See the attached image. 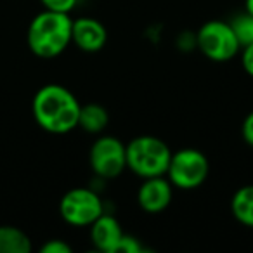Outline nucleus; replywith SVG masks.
Segmentation results:
<instances>
[{"mask_svg": "<svg viewBox=\"0 0 253 253\" xmlns=\"http://www.w3.org/2000/svg\"><path fill=\"white\" fill-rule=\"evenodd\" d=\"M245 11L253 16V0H245Z\"/></svg>", "mask_w": 253, "mask_h": 253, "instance_id": "nucleus-21", "label": "nucleus"}, {"mask_svg": "<svg viewBox=\"0 0 253 253\" xmlns=\"http://www.w3.org/2000/svg\"><path fill=\"white\" fill-rule=\"evenodd\" d=\"M40 4H42L43 9H47V11L70 14V12L77 7L78 0H40Z\"/></svg>", "mask_w": 253, "mask_h": 253, "instance_id": "nucleus-17", "label": "nucleus"}, {"mask_svg": "<svg viewBox=\"0 0 253 253\" xmlns=\"http://www.w3.org/2000/svg\"><path fill=\"white\" fill-rule=\"evenodd\" d=\"M82 104L77 95L59 84H47L37 90L32 111L37 125L54 135L70 134L78 126Z\"/></svg>", "mask_w": 253, "mask_h": 253, "instance_id": "nucleus-1", "label": "nucleus"}, {"mask_svg": "<svg viewBox=\"0 0 253 253\" xmlns=\"http://www.w3.org/2000/svg\"><path fill=\"white\" fill-rule=\"evenodd\" d=\"M231 213L241 225L253 229V184L239 187L232 194Z\"/></svg>", "mask_w": 253, "mask_h": 253, "instance_id": "nucleus-12", "label": "nucleus"}, {"mask_svg": "<svg viewBox=\"0 0 253 253\" xmlns=\"http://www.w3.org/2000/svg\"><path fill=\"white\" fill-rule=\"evenodd\" d=\"M210 173V162L196 148H184L172 153L167 179L175 189L193 191L203 186Z\"/></svg>", "mask_w": 253, "mask_h": 253, "instance_id": "nucleus-4", "label": "nucleus"}, {"mask_svg": "<svg viewBox=\"0 0 253 253\" xmlns=\"http://www.w3.org/2000/svg\"><path fill=\"white\" fill-rule=\"evenodd\" d=\"M141 252H144L142 243L139 241L135 236L125 234V232H123L122 239L118 241V245H116V248L113 253H141Z\"/></svg>", "mask_w": 253, "mask_h": 253, "instance_id": "nucleus-15", "label": "nucleus"}, {"mask_svg": "<svg viewBox=\"0 0 253 253\" xmlns=\"http://www.w3.org/2000/svg\"><path fill=\"white\" fill-rule=\"evenodd\" d=\"M172 149L155 135H137L126 144V169L141 179L167 175Z\"/></svg>", "mask_w": 253, "mask_h": 253, "instance_id": "nucleus-3", "label": "nucleus"}, {"mask_svg": "<svg viewBox=\"0 0 253 253\" xmlns=\"http://www.w3.org/2000/svg\"><path fill=\"white\" fill-rule=\"evenodd\" d=\"M104 211V201L92 187L70 189L59 201L61 218L73 227H90L92 222Z\"/></svg>", "mask_w": 253, "mask_h": 253, "instance_id": "nucleus-6", "label": "nucleus"}, {"mask_svg": "<svg viewBox=\"0 0 253 253\" xmlns=\"http://www.w3.org/2000/svg\"><path fill=\"white\" fill-rule=\"evenodd\" d=\"M73 248L63 239H49L40 246V253H71Z\"/></svg>", "mask_w": 253, "mask_h": 253, "instance_id": "nucleus-18", "label": "nucleus"}, {"mask_svg": "<svg viewBox=\"0 0 253 253\" xmlns=\"http://www.w3.org/2000/svg\"><path fill=\"white\" fill-rule=\"evenodd\" d=\"M229 25H231L232 32H234L241 47L253 42V16L250 12L243 11L239 14H234L231 21H229Z\"/></svg>", "mask_w": 253, "mask_h": 253, "instance_id": "nucleus-14", "label": "nucleus"}, {"mask_svg": "<svg viewBox=\"0 0 253 253\" xmlns=\"http://www.w3.org/2000/svg\"><path fill=\"white\" fill-rule=\"evenodd\" d=\"M241 135H243V141L253 148V111L246 115V118L243 120V125H241Z\"/></svg>", "mask_w": 253, "mask_h": 253, "instance_id": "nucleus-20", "label": "nucleus"}, {"mask_svg": "<svg viewBox=\"0 0 253 253\" xmlns=\"http://www.w3.org/2000/svg\"><path fill=\"white\" fill-rule=\"evenodd\" d=\"M123 236V229L116 217L111 213H102L90 224V243L97 252L113 253Z\"/></svg>", "mask_w": 253, "mask_h": 253, "instance_id": "nucleus-10", "label": "nucleus"}, {"mask_svg": "<svg viewBox=\"0 0 253 253\" xmlns=\"http://www.w3.org/2000/svg\"><path fill=\"white\" fill-rule=\"evenodd\" d=\"M88 163L94 175L104 180L116 179L126 170V144L113 135H101L92 144Z\"/></svg>", "mask_w": 253, "mask_h": 253, "instance_id": "nucleus-7", "label": "nucleus"}, {"mask_svg": "<svg viewBox=\"0 0 253 253\" xmlns=\"http://www.w3.org/2000/svg\"><path fill=\"white\" fill-rule=\"evenodd\" d=\"M175 45L182 52H191V50L198 49V40H196V32H191V30H184L177 35Z\"/></svg>", "mask_w": 253, "mask_h": 253, "instance_id": "nucleus-16", "label": "nucleus"}, {"mask_svg": "<svg viewBox=\"0 0 253 253\" xmlns=\"http://www.w3.org/2000/svg\"><path fill=\"white\" fill-rule=\"evenodd\" d=\"M32 239L14 225H0V253H30Z\"/></svg>", "mask_w": 253, "mask_h": 253, "instance_id": "nucleus-13", "label": "nucleus"}, {"mask_svg": "<svg viewBox=\"0 0 253 253\" xmlns=\"http://www.w3.org/2000/svg\"><path fill=\"white\" fill-rule=\"evenodd\" d=\"M198 50L213 63H227L241 50L238 39L229 21L211 19L200 26L196 32Z\"/></svg>", "mask_w": 253, "mask_h": 253, "instance_id": "nucleus-5", "label": "nucleus"}, {"mask_svg": "<svg viewBox=\"0 0 253 253\" xmlns=\"http://www.w3.org/2000/svg\"><path fill=\"white\" fill-rule=\"evenodd\" d=\"M108 42V32L104 25L94 18L73 19L71 28V43L82 52H99Z\"/></svg>", "mask_w": 253, "mask_h": 253, "instance_id": "nucleus-9", "label": "nucleus"}, {"mask_svg": "<svg viewBox=\"0 0 253 253\" xmlns=\"http://www.w3.org/2000/svg\"><path fill=\"white\" fill-rule=\"evenodd\" d=\"M109 125V113L104 106L97 104V102H88V104L82 106L80 115H78V126L87 134L99 135L106 130V126Z\"/></svg>", "mask_w": 253, "mask_h": 253, "instance_id": "nucleus-11", "label": "nucleus"}, {"mask_svg": "<svg viewBox=\"0 0 253 253\" xmlns=\"http://www.w3.org/2000/svg\"><path fill=\"white\" fill-rule=\"evenodd\" d=\"M173 200V186L167 175L142 179L137 189V203L146 213L156 215L165 211Z\"/></svg>", "mask_w": 253, "mask_h": 253, "instance_id": "nucleus-8", "label": "nucleus"}, {"mask_svg": "<svg viewBox=\"0 0 253 253\" xmlns=\"http://www.w3.org/2000/svg\"><path fill=\"white\" fill-rule=\"evenodd\" d=\"M71 28L73 19L70 14L43 9L28 26L26 42L30 50L40 59H54L61 56L68 45H71Z\"/></svg>", "mask_w": 253, "mask_h": 253, "instance_id": "nucleus-2", "label": "nucleus"}, {"mask_svg": "<svg viewBox=\"0 0 253 253\" xmlns=\"http://www.w3.org/2000/svg\"><path fill=\"white\" fill-rule=\"evenodd\" d=\"M241 64L245 73L253 78V42L241 47Z\"/></svg>", "mask_w": 253, "mask_h": 253, "instance_id": "nucleus-19", "label": "nucleus"}]
</instances>
